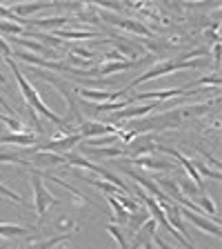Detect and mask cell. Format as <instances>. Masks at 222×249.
<instances>
[{
  "instance_id": "6da1fadb",
  "label": "cell",
  "mask_w": 222,
  "mask_h": 249,
  "mask_svg": "<svg viewBox=\"0 0 222 249\" xmlns=\"http://www.w3.org/2000/svg\"><path fill=\"white\" fill-rule=\"evenodd\" d=\"M5 62L9 65V69H11V73H14V78H16V83H18V89L22 91V96H25V103H27V107L31 109V111H36V114H42L45 118H49L53 124H58V127H62V129L67 131V134H73V127H69V123L65 118H60L58 114H53L51 109L47 107L45 103H42V98L38 96V91H36V87L29 83V78H25V73L18 69V65H16L11 58H5Z\"/></svg>"
},
{
  "instance_id": "7a4b0ae2",
  "label": "cell",
  "mask_w": 222,
  "mask_h": 249,
  "mask_svg": "<svg viewBox=\"0 0 222 249\" xmlns=\"http://www.w3.org/2000/svg\"><path fill=\"white\" fill-rule=\"evenodd\" d=\"M209 60H182V58H178V60H162L158 62V65H154V67H149L142 76H138L136 80H131L127 87L122 89V96L129 89L138 87V85L147 83V80H151V78H158V76H165V73H171V71H187V69H200L205 67Z\"/></svg>"
},
{
  "instance_id": "3957f363",
  "label": "cell",
  "mask_w": 222,
  "mask_h": 249,
  "mask_svg": "<svg viewBox=\"0 0 222 249\" xmlns=\"http://www.w3.org/2000/svg\"><path fill=\"white\" fill-rule=\"evenodd\" d=\"M31 187H34V207H36V216L42 218L47 213V209L51 207V205H56V196L42 185V176L38 171L31 174Z\"/></svg>"
},
{
  "instance_id": "277c9868",
  "label": "cell",
  "mask_w": 222,
  "mask_h": 249,
  "mask_svg": "<svg viewBox=\"0 0 222 249\" xmlns=\"http://www.w3.org/2000/svg\"><path fill=\"white\" fill-rule=\"evenodd\" d=\"M122 127H116V124H109V123H83L78 127V134L83 136V140H93V138H100V136H109V134H120Z\"/></svg>"
},
{
  "instance_id": "5b68a950",
  "label": "cell",
  "mask_w": 222,
  "mask_h": 249,
  "mask_svg": "<svg viewBox=\"0 0 222 249\" xmlns=\"http://www.w3.org/2000/svg\"><path fill=\"white\" fill-rule=\"evenodd\" d=\"M98 20H107L109 25H116L120 27V29H127L131 31V34H140V36H151V29L147 25H142L140 20H129V18H120V16H109L102 11V16H100Z\"/></svg>"
},
{
  "instance_id": "8992f818",
  "label": "cell",
  "mask_w": 222,
  "mask_h": 249,
  "mask_svg": "<svg viewBox=\"0 0 222 249\" xmlns=\"http://www.w3.org/2000/svg\"><path fill=\"white\" fill-rule=\"evenodd\" d=\"M80 142H83V136L76 131V134H67V136H60V138H51L47 145L34 147L31 151H56V149L67 151V149H73L76 145H80Z\"/></svg>"
},
{
  "instance_id": "52a82bcc",
  "label": "cell",
  "mask_w": 222,
  "mask_h": 249,
  "mask_svg": "<svg viewBox=\"0 0 222 249\" xmlns=\"http://www.w3.org/2000/svg\"><path fill=\"white\" fill-rule=\"evenodd\" d=\"M154 109H158V103H147V105H129L124 109H118L111 114V120H134V118H142V116L151 114Z\"/></svg>"
},
{
  "instance_id": "ba28073f",
  "label": "cell",
  "mask_w": 222,
  "mask_h": 249,
  "mask_svg": "<svg viewBox=\"0 0 222 249\" xmlns=\"http://www.w3.org/2000/svg\"><path fill=\"white\" fill-rule=\"evenodd\" d=\"M122 171H124V174H127L129 178H134V180L138 182V185L145 187V189H147L145 194H151V196H155V202H158V205H162V202H169V200H171V198L167 196L165 192H162L160 187L155 185V182H151L149 178H145V176H140V174H136L134 169H122ZM171 202H173V200H171Z\"/></svg>"
},
{
  "instance_id": "9c48e42d",
  "label": "cell",
  "mask_w": 222,
  "mask_h": 249,
  "mask_svg": "<svg viewBox=\"0 0 222 249\" xmlns=\"http://www.w3.org/2000/svg\"><path fill=\"white\" fill-rule=\"evenodd\" d=\"M160 151H165V154H171V156H173V158H176V160L180 162L182 167H185L187 176H189V178H191V180H193V185L198 187V192H200V194H207V192H205V185H202V178L198 176L196 167H193V160H189L187 156H182L180 151H176V149H167V147H160Z\"/></svg>"
},
{
  "instance_id": "30bf717a",
  "label": "cell",
  "mask_w": 222,
  "mask_h": 249,
  "mask_svg": "<svg viewBox=\"0 0 222 249\" xmlns=\"http://www.w3.org/2000/svg\"><path fill=\"white\" fill-rule=\"evenodd\" d=\"M180 213H185L187 220L191 225H196L198 229H202V231H207V233H213V236H220V223H213L209 218L200 216V213H193V212H189V209H182V207H180Z\"/></svg>"
},
{
  "instance_id": "8fae6325",
  "label": "cell",
  "mask_w": 222,
  "mask_h": 249,
  "mask_svg": "<svg viewBox=\"0 0 222 249\" xmlns=\"http://www.w3.org/2000/svg\"><path fill=\"white\" fill-rule=\"evenodd\" d=\"M80 93V98L85 100H93V103H111V100H122V91H98V89H76Z\"/></svg>"
},
{
  "instance_id": "7c38bea8",
  "label": "cell",
  "mask_w": 222,
  "mask_h": 249,
  "mask_svg": "<svg viewBox=\"0 0 222 249\" xmlns=\"http://www.w3.org/2000/svg\"><path fill=\"white\" fill-rule=\"evenodd\" d=\"M134 165L136 167H145V169H151V171H169V169L176 167V162L158 160V158H154V156H136Z\"/></svg>"
},
{
  "instance_id": "4fadbf2b",
  "label": "cell",
  "mask_w": 222,
  "mask_h": 249,
  "mask_svg": "<svg viewBox=\"0 0 222 249\" xmlns=\"http://www.w3.org/2000/svg\"><path fill=\"white\" fill-rule=\"evenodd\" d=\"M51 7H58V2H20V5H14V16L16 18H22L25 16H31V14H38L42 9H51Z\"/></svg>"
},
{
  "instance_id": "5bb4252c",
  "label": "cell",
  "mask_w": 222,
  "mask_h": 249,
  "mask_svg": "<svg viewBox=\"0 0 222 249\" xmlns=\"http://www.w3.org/2000/svg\"><path fill=\"white\" fill-rule=\"evenodd\" d=\"M155 225H158V223H155L154 218H149V220H147V223L142 225V227H140L138 231L134 233V236H136V240L129 245V249H142V245H145V243H149V240L155 236Z\"/></svg>"
},
{
  "instance_id": "9a60e30c",
  "label": "cell",
  "mask_w": 222,
  "mask_h": 249,
  "mask_svg": "<svg viewBox=\"0 0 222 249\" xmlns=\"http://www.w3.org/2000/svg\"><path fill=\"white\" fill-rule=\"evenodd\" d=\"M31 160L29 165H36V167H53V165H62L65 158L60 154H53V151H31Z\"/></svg>"
},
{
  "instance_id": "2e32d148",
  "label": "cell",
  "mask_w": 222,
  "mask_h": 249,
  "mask_svg": "<svg viewBox=\"0 0 222 249\" xmlns=\"http://www.w3.org/2000/svg\"><path fill=\"white\" fill-rule=\"evenodd\" d=\"M36 142V134H29V131H14V134L0 136V145H34Z\"/></svg>"
},
{
  "instance_id": "e0dca14e",
  "label": "cell",
  "mask_w": 222,
  "mask_h": 249,
  "mask_svg": "<svg viewBox=\"0 0 222 249\" xmlns=\"http://www.w3.org/2000/svg\"><path fill=\"white\" fill-rule=\"evenodd\" d=\"M69 22L67 16H53V18H36V20H27L25 27H38V29H58Z\"/></svg>"
},
{
  "instance_id": "ac0fdd59",
  "label": "cell",
  "mask_w": 222,
  "mask_h": 249,
  "mask_svg": "<svg viewBox=\"0 0 222 249\" xmlns=\"http://www.w3.org/2000/svg\"><path fill=\"white\" fill-rule=\"evenodd\" d=\"M138 65V60H116V62H102L98 67L100 76H109V73L116 71H124V69H134Z\"/></svg>"
},
{
  "instance_id": "d6986e66",
  "label": "cell",
  "mask_w": 222,
  "mask_h": 249,
  "mask_svg": "<svg viewBox=\"0 0 222 249\" xmlns=\"http://www.w3.org/2000/svg\"><path fill=\"white\" fill-rule=\"evenodd\" d=\"M85 154L96 156V158H120V156H124V151L116 145V147H85Z\"/></svg>"
},
{
  "instance_id": "ffe728a7",
  "label": "cell",
  "mask_w": 222,
  "mask_h": 249,
  "mask_svg": "<svg viewBox=\"0 0 222 249\" xmlns=\"http://www.w3.org/2000/svg\"><path fill=\"white\" fill-rule=\"evenodd\" d=\"M56 36L65 38V40H91V38H98V31H71V29H58Z\"/></svg>"
},
{
  "instance_id": "44dd1931",
  "label": "cell",
  "mask_w": 222,
  "mask_h": 249,
  "mask_svg": "<svg viewBox=\"0 0 222 249\" xmlns=\"http://www.w3.org/2000/svg\"><path fill=\"white\" fill-rule=\"evenodd\" d=\"M0 34H5V36H22V34H27V29L22 25H18V22L14 20H0Z\"/></svg>"
},
{
  "instance_id": "7402d4cb",
  "label": "cell",
  "mask_w": 222,
  "mask_h": 249,
  "mask_svg": "<svg viewBox=\"0 0 222 249\" xmlns=\"http://www.w3.org/2000/svg\"><path fill=\"white\" fill-rule=\"evenodd\" d=\"M67 238H69V233H58L53 238H45V240H40V243H31L27 249H53L58 243H65Z\"/></svg>"
},
{
  "instance_id": "603a6c76",
  "label": "cell",
  "mask_w": 222,
  "mask_h": 249,
  "mask_svg": "<svg viewBox=\"0 0 222 249\" xmlns=\"http://www.w3.org/2000/svg\"><path fill=\"white\" fill-rule=\"evenodd\" d=\"M29 233L27 227H20V225H9V223H0V236L5 238H16V236H25Z\"/></svg>"
},
{
  "instance_id": "cb8c5ba5",
  "label": "cell",
  "mask_w": 222,
  "mask_h": 249,
  "mask_svg": "<svg viewBox=\"0 0 222 249\" xmlns=\"http://www.w3.org/2000/svg\"><path fill=\"white\" fill-rule=\"evenodd\" d=\"M107 200H109V205H111V209H114V218H116V220L127 223V220H129V212H127V209H124L118 200H116V196H109V194H107Z\"/></svg>"
},
{
  "instance_id": "d4e9b609",
  "label": "cell",
  "mask_w": 222,
  "mask_h": 249,
  "mask_svg": "<svg viewBox=\"0 0 222 249\" xmlns=\"http://www.w3.org/2000/svg\"><path fill=\"white\" fill-rule=\"evenodd\" d=\"M85 180L87 182H91L93 187H98L100 192H104V194H109V196H118V194H122L118 189V187L116 185H111V182H102V180H93V178H85ZM124 196H127V194H124Z\"/></svg>"
},
{
  "instance_id": "484cf974",
  "label": "cell",
  "mask_w": 222,
  "mask_h": 249,
  "mask_svg": "<svg viewBox=\"0 0 222 249\" xmlns=\"http://www.w3.org/2000/svg\"><path fill=\"white\" fill-rule=\"evenodd\" d=\"M29 36L31 38H38V40H42V45L45 47H60L62 45V40L60 38H53V36H49V34H42V31H29Z\"/></svg>"
},
{
  "instance_id": "4316f807",
  "label": "cell",
  "mask_w": 222,
  "mask_h": 249,
  "mask_svg": "<svg viewBox=\"0 0 222 249\" xmlns=\"http://www.w3.org/2000/svg\"><path fill=\"white\" fill-rule=\"evenodd\" d=\"M107 231L116 238V243L120 245V249H129V243H127V238H124V233L120 231V227H116V225L111 223V225H107Z\"/></svg>"
},
{
  "instance_id": "83f0119b",
  "label": "cell",
  "mask_w": 222,
  "mask_h": 249,
  "mask_svg": "<svg viewBox=\"0 0 222 249\" xmlns=\"http://www.w3.org/2000/svg\"><path fill=\"white\" fill-rule=\"evenodd\" d=\"M193 167H196V171H198V176H209V178H213V180H220L222 178V174H220V169H209V167H205V165H200V162H193Z\"/></svg>"
},
{
  "instance_id": "f1b7e54d",
  "label": "cell",
  "mask_w": 222,
  "mask_h": 249,
  "mask_svg": "<svg viewBox=\"0 0 222 249\" xmlns=\"http://www.w3.org/2000/svg\"><path fill=\"white\" fill-rule=\"evenodd\" d=\"M0 20H14V22H18V25H22V27H25L27 18H25V20H22V18H16V16H14V11H11L9 7L0 5ZM25 29H27V27H25Z\"/></svg>"
},
{
  "instance_id": "f546056e",
  "label": "cell",
  "mask_w": 222,
  "mask_h": 249,
  "mask_svg": "<svg viewBox=\"0 0 222 249\" xmlns=\"http://www.w3.org/2000/svg\"><path fill=\"white\" fill-rule=\"evenodd\" d=\"M0 196L9 198V200L20 202V205H22V202H25V200H22V196H20V194H18V192H14V189H9V187H5V185H2V182H0Z\"/></svg>"
},
{
  "instance_id": "4dcf8cb0",
  "label": "cell",
  "mask_w": 222,
  "mask_h": 249,
  "mask_svg": "<svg viewBox=\"0 0 222 249\" xmlns=\"http://www.w3.org/2000/svg\"><path fill=\"white\" fill-rule=\"evenodd\" d=\"M0 123L9 124L14 131H22V123L18 118H14V116H7V114H0Z\"/></svg>"
},
{
  "instance_id": "1f68e13d",
  "label": "cell",
  "mask_w": 222,
  "mask_h": 249,
  "mask_svg": "<svg viewBox=\"0 0 222 249\" xmlns=\"http://www.w3.org/2000/svg\"><path fill=\"white\" fill-rule=\"evenodd\" d=\"M56 227L60 229L62 233H71V231H76V225H73L71 220H69V218H60V220L56 223Z\"/></svg>"
},
{
  "instance_id": "d6a6232c",
  "label": "cell",
  "mask_w": 222,
  "mask_h": 249,
  "mask_svg": "<svg viewBox=\"0 0 222 249\" xmlns=\"http://www.w3.org/2000/svg\"><path fill=\"white\" fill-rule=\"evenodd\" d=\"M71 53H76V56H80L83 58V62L87 60V62H91L93 60V52H89V49H80V47H73V52Z\"/></svg>"
},
{
  "instance_id": "836d02e7",
  "label": "cell",
  "mask_w": 222,
  "mask_h": 249,
  "mask_svg": "<svg viewBox=\"0 0 222 249\" xmlns=\"http://www.w3.org/2000/svg\"><path fill=\"white\" fill-rule=\"evenodd\" d=\"M0 52H2V56H5V58H11V53H14V52H11V45L2 36H0Z\"/></svg>"
},
{
  "instance_id": "e575fe53",
  "label": "cell",
  "mask_w": 222,
  "mask_h": 249,
  "mask_svg": "<svg viewBox=\"0 0 222 249\" xmlns=\"http://www.w3.org/2000/svg\"><path fill=\"white\" fill-rule=\"evenodd\" d=\"M211 56H213V60H216V62H220V42H213Z\"/></svg>"
},
{
  "instance_id": "d590c367",
  "label": "cell",
  "mask_w": 222,
  "mask_h": 249,
  "mask_svg": "<svg viewBox=\"0 0 222 249\" xmlns=\"http://www.w3.org/2000/svg\"><path fill=\"white\" fill-rule=\"evenodd\" d=\"M0 105H2V109H5V111H7V116H9V114H11V111H14V107H11V105H9V103H7V100H5V98H2V96H0Z\"/></svg>"
},
{
  "instance_id": "8d00e7d4",
  "label": "cell",
  "mask_w": 222,
  "mask_h": 249,
  "mask_svg": "<svg viewBox=\"0 0 222 249\" xmlns=\"http://www.w3.org/2000/svg\"><path fill=\"white\" fill-rule=\"evenodd\" d=\"M142 249H155V247H154V240H149V243H145V245H142Z\"/></svg>"
},
{
  "instance_id": "74e56055",
  "label": "cell",
  "mask_w": 222,
  "mask_h": 249,
  "mask_svg": "<svg viewBox=\"0 0 222 249\" xmlns=\"http://www.w3.org/2000/svg\"><path fill=\"white\" fill-rule=\"evenodd\" d=\"M0 249H9V245H7V243H2V240H0Z\"/></svg>"
},
{
  "instance_id": "f35d334b",
  "label": "cell",
  "mask_w": 222,
  "mask_h": 249,
  "mask_svg": "<svg viewBox=\"0 0 222 249\" xmlns=\"http://www.w3.org/2000/svg\"><path fill=\"white\" fill-rule=\"evenodd\" d=\"M0 83H2V85H7V78L2 76V73H0Z\"/></svg>"
}]
</instances>
